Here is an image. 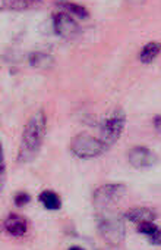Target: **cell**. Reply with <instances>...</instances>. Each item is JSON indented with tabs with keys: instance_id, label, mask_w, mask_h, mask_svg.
Returning a JSON list of instances; mask_svg holds the SVG:
<instances>
[{
	"instance_id": "cell-1",
	"label": "cell",
	"mask_w": 161,
	"mask_h": 250,
	"mask_svg": "<svg viewBox=\"0 0 161 250\" xmlns=\"http://www.w3.org/2000/svg\"><path fill=\"white\" fill-rule=\"evenodd\" d=\"M46 133H47V116L40 109L34 115H31L22 131L18 156H17L18 164H30L38 156L43 147Z\"/></svg>"
},
{
	"instance_id": "cell-2",
	"label": "cell",
	"mask_w": 161,
	"mask_h": 250,
	"mask_svg": "<svg viewBox=\"0 0 161 250\" xmlns=\"http://www.w3.org/2000/svg\"><path fill=\"white\" fill-rule=\"evenodd\" d=\"M97 228L101 238L113 247H119L126 237L125 216L113 209H103L97 213Z\"/></svg>"
},
{
	"instance_id": "cell-3",
	"label": "cell",
	"mask_w": 161,
	"mask_h": 250,
	"mask_svg": "<svg viewBox=\"0 0 161 250\" xmlns=\"http://www.w3.org/2000/svg\"><path fill=\"white\" fill-rule=\"evenodd\" d=\"M106 149H107V146L103 143L101 139H97L87 133H81V134L75 136L71 142V152L78 159L88 161V159L98 158L100 155H103L106 152Z\"/></svg>"
},
{
	"instance_id": "cell-4",
	"label": "cell",
	"mask_w": 161,
	"mask_h": 250,
	"mask_svg": "<svg viewBox=\"0 0 161 250\" xmlns=\"http://www.w3.org/2000/svg\"><path fill=\"white\" fill-rule=\"evenodd\" d=\"M126 194V186L122 183H108L97 187L92 193V203L98 210L111 209Z\"/></svg>"
},
{
	"instance_id": "cell-5",
	"label": "cell",
	"mask_w": 161,
	"mask_h": 250,
	"mask_svg": "<svg viewBox=\"0 0 161 250\" xmlns=\"http://www.w3.org/2000/svg\"><path fill=\"white\" fill-rule=\"evenodd\" d=\"M125 125H126V115L122 109H114L107 118L103 119L100 128V139L107 147L114 145L120 139L125 130Z\"/></svg>"
},
{
	"instance_id": "cell-6",
	"label": "cell",
	"mask_w": 161,
	"mask_h": 250,
	"mask_svg": "<svg viewBox=\"0 0 161 250\" xmlns=\"http://www.w3.org/2000/svg\"><path fill=\"white\" fill-rule=\"evenodd\" d=\"M53 30L63 39H73L79 33V24L71 14L60 11L53 15Z\"/></svg>"
},
{
	"instance_id": "cell-7",
	"label": "cell",
	"mask_w": 161,
	"mask_h": 250,
	"mask_svg": "<svg viewBox=\"0 0 161 250\" xmlns=\"http://www.w3.org/2000/svg\"><path fill=\"white\" fill-rule=\"evenodd\" d=\"M127 161H129L130 167L135 169H148L157 164V155L152 150H149L148 147L136 146L129 152Z\"/></svg>"
},
{
	"instance_id": "cell-8",
	"label": "cell",
	"mask_w": 161,
	"mask_h": 250,
	"mask_svg": "<svg viewBox=\"0 0 161 250\" xmlns=\"http://www.w3.org/2000/svg\"><path fill=\"white\" fill-rule=\"evenodd\" d=\"M28 227L30 224L27 218L15 212L8 213V216L3 219V229L12 237H24L28 232Z\"/></svg>"
},
{
	"instance_id": "cell-9",
	"label": "cell",
	"mask_w": 161,
	"mask_h": 250,
	"mask_svg": "<svg viewBox=\"0 0 161 250\" xmlns=\"http://www.w3.org/2000/svg\"><path fill=\"white\" fill-rule=\"evenodd\" d=\"M123 216L126 221L139 225V224H145V222H154L157 218V213H155V210H152L149 208L135 206V208H130L129 210H126L123 213Z\"/></svg>"
},
{
	"instance_id": "cell-10",
	"label": "cell",
	"mask_w": 161,
	"mask_h": 250,
	"mask_svg": "<svg viewBox=\"0 0 161 250\" xmlns=\"http://www.w3.org/2000/svg\"><path fill=\"white\" fill-rule=\"evenodd\" d=\"M38 200L47 210H59L62 208V199L53 190H43L38 196Z\"/></svg>"
},
{
	"instance_id": "cell-11",
	"label": "cell",
	"mask_w": 161,
	"mask_h": 250,
	"mask_svg": "<svg viewBox=\"0 0 161 250\" xmlns=\"http://www.w3.org/2000/svg\"><path fill=\"white\" fill-rule=\"evenodd\" d=\"M28 62L33 68L37 69H47L53 63V56L47 52H33L28 56Z\"/></svg>"
},
{
	"instance_id": "cell-12",
	"label": "cell",
	"mask_w": 161,
	"mask_h": 250,
	"mask_svg": "<svg viewBox=\"0 0 161 250\" xmlns=\"http://www.w3.org/2000/svg\"><path fill=\"white\" fill-rule=\"evenodd\" d=\"M160 52H161V43L149 42L142 47V50L139 53V59L142 63H151L160 55Z\"/></svg>"
},
{
	"instance_id": "cell-13",
	"label": "cell",
	"mask_w": 161,
	"mask_h": 250,
	"mask_svg": "<svg viewBox=\"0 0 161 250\" xmlns=\"http://www.w3.org/2000/svg\"><path fill=\"white\" fill-rule=\"evenodd\" d=\"M56 5L63 11V12H68V14H73L76 17H81V18H85L88 17V11L82 6V5H78L75 2H71V0H57Z\"/></svg>"
},
{
	"instance_id": "cell-14",
	"label": "cell",
	"mask_w": 161,
	"mask_h": 250,
	"mask_svg": "<svg viewBox=\"0 0 161 250\" xmlns=\"http://www.w3.org/2000/svg\"><path fill=\"white\" fill-rule=\"evenodd\" d=\"M38 3H41V0H2V8L21 11V9L36 8Z\"/></svg>"
},
{
	"instance_id": "cell-15",
	"label": "cell",
	"mask_w": 161,
	"mask_h": 250,
	"mask_svg": "<svg viewBox=\"0 0 161 250\" xmlns=\"http://www.w3.org/2000/svg\"><path fill=\"white\" fill-rule=\"evenodd\" d=\"M14 202H15V205L18 208H22V206H25V205H28L31 202V196L27 191H18L14 196Z\"/></svg>"
},
{
	"instance_id": "cell-16",
	"label": "cell",
	"mask_w": 161,
	"mask_h": 250,
	"mask_svg": "<svg viewBox=\"0 0 161 250\" xmlns=\"http://www.w3.org/2000/svg\"><path fill=\"white\" fill-rule=\"evenodd\" d=\"M157 227H158V225H155L154 222H145V224H139V225L136 227V229H138V232H141L142 235L148 237L149 234H152V232L155 231Z\"/></svg>"
},
{
	"instance_id": "cell-17",
	"label": "cell",
	"mask_w": 161,
	"mask_h": 250,
	"mask_svg": "<svg viewBox=\"0 0 161 250\" xmlns=\"http://www.w3.org/2000/svg\"><path fill=\"white\" fill-rule=\"evenodd\" d=\"M5 180H6V162H5V153L2 150V155H0V184H2V188L5 187Z\"/></svg>"
},
{
	"instance_id": "cell-18",
	"label": "cell",
	"mask_w": 161,
	"mask_h": 250,
	"mask_svg": "<svg viewBox=\"0 0 161 250\" xmlns=\"http://www.w3.org/2000/svg\"><path fill=\"white\" fill-rule=\"evenodd\" d=\"M146 240H148L151 244H154V246H161V228L157 227L155 231L146 237Z\"/></svg>"
},
{
	"instance_id": "cell-19",
	"label": "cell",
	"mask_w": 161,
	"mask_h": 250,
	"mask_svg": "<svg viewBox=\"0 0 161 250\" xmlns=\"http://www.w3.org/2000/svg\"><path fill=\"white\" fill-rule=\"evenodd\" d=\"M154 127H155L158 131H161V116H155V118H154Z\"/></svg>"
},
{
	"instance_id": "cell-20",
	"label": "cell",
	"mask_w": 161,
	"mask_h": 250,
	"mask_svg": "<svg viewBox=\"0 0 161 250\" xmlns=\"http://www.w3.org/2000/svg\"><path fill=\"white\" fill-rule=\"evenodd\" d=\"M69 250H85V249H82L79 246H72V247H69Z\"/></svg>"
},
{
	"instance_id": "cell-21",
	"label": "cell",
	"mask_w": 161,
	"mask_h": 250,
	"mask_svg": "<svg viewBox=\"0 0 161 250\" xmlns=\"http://www.w3.org/2000/svg\"><path fill=\"white\" fill-rule=\"evenodd\" d=\"M103 250H119V247H113V246H110L108 249H103Z\"/></svg>"
}]
</instances>
